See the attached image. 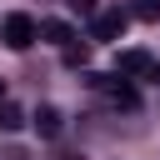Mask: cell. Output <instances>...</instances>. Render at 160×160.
Listing matches in <instances>:
<instances>
[{
	"label": "cell",
	"instance_id": "4",
	"mask_svg": "<svg viewBox=\"0 0 160 160\" xmlns=\"http://www.w3.org/2000/svg\"><path fill=\"white\" fill-rule=\"evenodd\" d=\"M150 60H155L150 50H120V55H115V75H145Z\"/></svg>",
	"mask_w": 160,
	"mask_h": 160
},
{
	"label": "cell",
	"instance_id": "9",
	"mask_svg": "<svg viewBox=\"0 0 160 160\" xmlns=\"http://www.w3.org/2000/svg\"><path fill=\"white\" fill-rule=\"evenodd\" d=\"M65 5H70L80 20H95V15H100V5H95V0H65Z\"/></svg>",
	"mask_w": 160,
	"mask_h": 160
},
{
	"label": "cell",
	"instance_id": "7",
	"mask_svg": "<svg viewBox=\"0 0 160 160\" xmlns=\"http://www.w3.org/2000/svg\"><path fill=\"white\" fill-rule=\"evenodd\" d=\"M25 120H30V115H25L15 100H0V130H20Z\"/></svg>",
	"mask_w": 160,
	"mask_h": 160
},
{
	"label": "cell",
	"instance_id": "12",
	"mask_svg": "<svg viewBox=\"0 0 160 160\" xmlns=\"http://www.w3.org/2000/svg\"><path fill=\"white\" fill-rule=\"evenodd\" d=\"M0 100H5V80H0Z\"/></svg>",
	"mask_w": 160,
	"mask_h": 160
},
{
	"label": "cell",
	"instance_id": "6",
	"mask_svg": "<svg viewBox=\"0 0 160 160\" xmlns=\"http://www.w3.org/2000/svg\"><path fill=\"white\" fill-rule=\"evenodd\" d=\"M40 40H50V45H70L75 40V30H70V20H40Z\"/></svg>",
	"mask_w": 160,
	"mask_h": 160
},
{
	"label": "cell",
	"instance_id": "3",
	"mask_svg": "<svg viewBox=\"0 0 160 160\" xmlns=\"http://www.w3.org/2000/svg\"><path fill=\"white\" fill-rule=\"evenodd\" d=\"M30 125H35V135H40V140H60V130H65V115H60L55 105H40V110L30 115Z\"/></svg>",
	"mask_w": 160,
	"mask_h": 160
},
{
	"label": "cell",
	"instance_id": "8",
	"mask_svg": "<svg viewBox=\"0 0 160 160\" xmlns=\"http://www.w3.org/2000/svg\"><path fill=\"white\" fill-rule=\"evenodd\" d=\"M130 15L135 20H160V0H130Z\"/></svg>",
	"mask_w": 160,
	"mask_h": 160
},
{
	"label": "cell",
	"instance_id": "11",
	"mask_svg": "<svg viewBox=\"0 0 160 160\" xmlns=\"http://www.w3.org/2000/svg\"><path fill=\"white\" fill-rule=\"evenodd\" d=\"M145 80H150V85H160V60H150V70H145Z\"/></svg>",
	"mask_w": 160,
	"mask_h": 160
},
{
	"label": "cell",
	"instance_id": "1",
	"mask_svg": "<svg viewBox=\"0 0 160 160\" xmlns=\"http://www.w3.org/2000/svg\"><path fill=\"white\" fill-rule=\"evenodd\" d=\"M130 20H135V15H130V5H115V10H100V15L90 20V35H95V40H120Z\"/></svg>",
	"mask_w": 160,
	"mask_h": 160
},
{
	"label": "cell",
	"instance_id": "13",
	"mask_svg": "<svg viewBox=\"0 0 160 160\" xmlns=\"http://www.w3.org/2000/svg\"><path fill=\"white\" fill-rule=\"evenodd\" d=\"M0 40H5V20H0Z\"/></svg>",
	"mask_w": 160,
	"mask_h": 160
},
{
	"label": "cell",
	"instance_id": "10",
	"mask_svg": "<svg viewBox=\"0 0 160 160\" xmlns=\"http://www.w3.org/2000/svg\"><path fill=\"white\" fill-rule=\"evenodd\" d=\"M85 60H90V50H85V45H75V40H70V45H65V65H85Z\"/></svg>",
	"mask_w": 160,
	"mask_h": 160
},
{
	"label": "cell",
	"instance_id": "2",
	"mask_svg": "<svg viewBox=\"0 0 160 160\" xmlns=\"http://www.w3.org/2000/svg\"><path fill=\"white\" fill-rule=\"evenodd\" d=\"M35 40H40V25H35V20L25 15V10L5 15V45H10V50H30Z\"/></svg>",
	"mask_w": 160,
	"mask_h": 160
},
{
	"label": "cell",
	"instance_id": "5",
	"mask_svg": "<svg viewBox=\"0 0 160 160\" xmlns=\"http://www.w3.org/2000/svg\"><path fill=\"white\" fill-rule=\"evenodd\" d=\"M105 90H110V105H120V110H135V105H140V95H135V85H130L125 75L105 80Z\"/></svg>",
	"mask_w": 160,
	"mask_h": 160
}]
</instances>
